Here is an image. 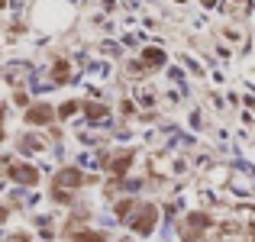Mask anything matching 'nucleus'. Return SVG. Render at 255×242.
Instances as JSON below:
<instances>
[{
  "label": "nucleus",
  "instance_id": "obj_4",
  "mask_svg": "<svg viewBox=\"0 0 255 242\" xmlns=\"http://www.w3.org/2000/svg\"><path fill=\"white\" fill-rule=\"evenodd\" d=\"M45 120H52V107H32L26 113V123H45Z\"/></svg>",
  "mask_w": 255,
  "mask_h": 242
},
{
  "label": "nucleus",
  "instance_id": "obj_2",
  "mask_svg": "<svg viewBox=\"0 0 255 242\" xmlns=\"http://www.w3.org/2000/svg\"><path fill=\"white\" fill-rule=\"evenodd\" d=\"M10 174L19 181V184H36V178H39L36 168H29V165H13V168H10Z\"/></svg>",
  "mask_w": 255,
  "mask_h": 242
},
{
  "label": "nucleus",
  "instance_id": "obj_5",
  "mask_svg": "<svg viewBox=\"0 0 255 242\" xmlns=\"http://www.w3.org/2000/svg\"><path fill=\"white\" fill-rule=\"evenodd\" d=\"M162 52H158V49H149V52H145V62H149V65H162Z\"/></svg>",
  "mask_w": 255,
  "mask_h": 242
},
{
  "label": "nucleus",
  "instance_id": "obj_3",
  "mask_svg": "<svg viewBox=\"0 0 255 242\" xmlns=\"http://www.w3.org/2000/svg\"><path fill=\"white\" fill-rule=\"evenodd\" d=\"M81 181H84L81 171H75V168H65V171L55 174V184H62V187H78Z\"/></svg>",
  "mask_w": 255,
  "mask_h": 242
},
{
  "label": "nucleus",
  "instance_id": "obj_1",
  "mask_svg": "<svg viewBox=\"0 0 255 242\" xmlns=\"http://www.w3.org/2000/svg\"><path fill=\"white\" fill-rule=\"evenodd\" d=\"M155 217H158L155 207H142V213L132 220V230H136V233H149V230H152V223H155Z\"/></svg>",
  "mask_w": 255,
  "mask_h": 242
}]
</instances>
